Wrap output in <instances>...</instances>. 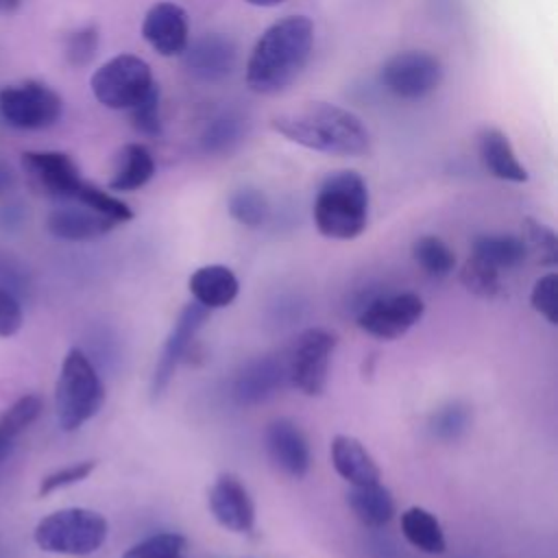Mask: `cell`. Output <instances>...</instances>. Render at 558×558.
<instances>
[{
  "instance_id": "obj_36",
  "label": "cell",
  "mask_w": 558,
  "mask_h": 558,
  "mask_svg": "<svg viewBox=\"0 0 558 558\" xmlns=\"http://www.w3.org/2000/svg\"><path fill=\"white\" fill-rule=\"evenodd\" d=\"M469 425V410L460 403H449L434 412L432 416V432L440 440H456Z\"/></svg>"
},
{
  "instance_id": "obj_38",
  "label": "cell",
  "mask_w": 558,
  "mask_h": 558,
  "mask_svg": "<svg viewBox=\"0 0 558 558\" xmlns=\"http://www.w3.org/2000/svg\"><path fill=\"white\" fill-rule=\"evenodd\" d=\"M24 320L22 305L13 292L0 286V338H11L20 331Z\"/></svg>"
},
{
  "instance_id": "obj_9",
  "label": "cell",
  "mask_w": 558,
  "mask_h": 558,
  "mask_svg": "<svg viewBox=\"0 0 558 558\" xmlns=\"http://www.w3.org/2000/svg\"><path fill=\"white\" fill-rule=\"evenodd\" d=\"M336 344V336L327 329L310 327L301 331L286 360L288 381L307 397L323 395Z\"/></svg>"
},
{
  "instance_id": "obj_14",
  "label": "cell",
  "mask_w": 558,
  "mask_h": 558,
  "mask_svg": "<svg viewBox=\"0 0 558 558\" xmlns=\"http://www.w3.org/2000/svg\"><path fill=\"white\" fill-rule=\"evenodd\" d=\"M207 506L214 519L231 532L246 534L255 527V504L246 486L231 473L216 477L207 493Z\"/></svg>"
},
{
  "instance_id": "obj_8",
  "label": "cell",
  "mask_w": 558,
  "mask_h": 558,
  "mask_svg": "<svg viewBox=\"0 0 558 558\" xmlns=\"http://www.w3.org/2000/svg\"><path fill=\"white\" fill-rule=\"evenodd\" d=\"M379 83L401 100H421L442 83V63L427 50H401L379 68Z\"/></svg>"
},
{
  "instance_id": "obj_31",
  "label": "cell",
  "mask_w": 558,
  "mask_h": 558,
  "mask_svg": "<svg viewBox=\"0 0 558 558\" xmlns=\"http://www.w3.org/2000/svg\"><path fill=\"white\" fill-rule=\"evenodd\" d=\"M187 541L177 532H157L131 545L122 558H185Z\"/></svg>"
},
{
  "instance_id": "obj_1",
  "label": "cell",
  "mask_w": 558,
  "mask_h": 558,
  "mask_svg": "<svg viewBox=\"0 0 558 558\" xmlns=\"http://www.w3.org/2000/svg\"><path fill=\"white\" fill-rule=\"evenodd\" d=\"M314 50V22L288 15L270 24L253 46L244 78L255 94L283 92L307 65Z\"/></svg>"
},
{
  "instance_id": "obj_35",
  "label": "cell",
  "mask_w": 558,
  "mask_h": 558,
  "mask_svg": "<svg viewBox=\"0 0 558 558\" xmlns=\"http://www.w3.org/2000/svg\"><path fill=\"white\" fill-rule=\"evenodd\" d=\"M530 303L549 325H558V272H547L534 283Z\"/></svg>"
},
{
  "instance_id": "obj_42",
  "label": "cell",
  "mask_w": 558,
  "mask_h": 558,
  "mask_svg": "<svg viewBox=\"0 0 558 558\" xmlns=\"http://www.w3.org/2000/svg\"><path fill=\"white\" fill-rule=\"evenodd\" d=\"M244 2H248L253 7H277V4H281L286 0H244Z\"/></svg>"
},
{
  "instance_id": "obj_30",
  "label": "cell",
  "mask_w": 558,
  "mask_h": 558,
  "mask_svg": "<svg viewBox=\"0 0 558 558\" xmlns=\"http://www.w3.org/2000/svg\"><path fill=\"white\" fill-rule=\"evenodd\" d=\"M460 283L480 299H495L504 290L501 272L473 255L460 268Z\"/></svg>"
},
{
  "instance_id": "obj_13",
  "label": "cell",
  "mask_w": 558,
  "mask_h": 558,
  "mask_svg": "<svg viewBox=\"0 0 558 558\" xmlns=\"http://www.w3.org/2000/svg\"><path fill=\"white\" fill-rule=\"evenodd\" d=\"M185 70L203 83L229 78L238 65V44L225 33H205L187 41L181 52Z\"/></svg>"
},
{
  "instance_id": "obj_33",
  "label": "cell",
  "mask_w": 558,
  "mask_h": 558,
  "mask_svg": "<svg viewBox=\"0 0 558 558\" xmlns=\"http://www.w3.org/2000/svg\"><path fill=\"white\" fill-rule=\"evenodd\" d=\"M131 124L142 135H159L161 133V92L155 83L148 94L129 109Z\"/></svg>"
},
{
  "instance_id": "obj_4",
  "label": "cell",
  "mask_w": 558,
  "mask_h": 558,
  "mask_svg": "<svg viewBox=\"0 0 558 558\" xmlns=\"http://www.w3.org/2000/svg\"><path fill=\"white\" fill-rule=\"evenodd\" d=\"M105 403V386L92 360L72 347L63 362L54 386V412L63 432H74L98 414Z\"/></svg>"
},
{
  "instance_id": "obj_24",
  "label": "cell",
  "mask_w": 558,
  "mask_h": 558,
  "mask_svg": "<svg viewBox=\"0 0 558 558\" xmlns=\"http://www.w3.org/2000/svg\"><path fill=\"white\" fill-rule=\"evenodd\" d=\"M471 255L501 270L517 268L525 262L527 248L519 235L510 233H482L471 244Z\"/></svg>"
},
{
  "instance_id": "obj_22",
  "label": "cell",
  "mask_w": 558,
  "mask_h": 558,
  "mask_svg": "<svg viewBox=\"0 0 558 558\" xmlns=\"http://www.w3.org/2000/svg\"><path fill=\"white\" fill-rule=\"evenodd\" d=\"M155 177V157L144 144H124L116 157V168L109 179L113 192H135Z\"/></svg>"
},
{
  "instance_id": "obj_6",
  "label": "cell",
  "mask_w": 558,
  "mask_h": 558,
  "mask_svg": "<svg viewBox=\"0 0 558 558\" xmlns=\"http://www.w3.org/2000/svg\"><path fill=\"white\" fill-rule=\"evenodd\" d=\"M155 85L150 65L135 54H118L105 61L89 78L94 98L116 111H129Z\"/></svg>"
},
{
  "instance_id": "obj_29",
  "label": "cell",
  "mask_w": 558,
  "mask_h": 558,
  "mask_svg": "<svg viewBox=\"0 0 558 558\" xmlns=\"http://www.w3.org/2000/svg\"><path fill=\"white\" fill-rule=\"evenodd\" d=\"M523 244L527 248V255H534V259L541 266H558V235L551 227L545 222H538L536 218H525L523 225Z\"/></svg>"
},
{
  "instance_id": "obj_39",
  "label": "cell",
  "mask_w": 558,
  "mask_h": 558,
  "mask_svg": "<svg viewBox=\"0 0 558 558\" xmlns=\"http://www.w3.org/2000/svg\"><path fill=\"white\" fill-rule=\"evenodd\" d=\"M15 438H17V434L0 418V460H4L11 453Z\"/></svg>"
},
{
  "instance_id": "obj_23",
  "label": "cell",
  "mask_w": 558,
  "mask_h": 558,
  "mask_svg": "<svg viewBox=\"0 0 558 558\" xmlns=\"http://www.w3.org/2000/svg\"><path fill=\"white\" fill-rule=\"evenodd\" d=\"M347 504L355 519L366 527L388 525L397 510L392 493L381 482L351 486V490L347 493Z\"/></svg>"
},
{
  "instance_id": "obj_11",
  "label": "cell",
  "mask_w": 558,
  "mask_h": 558,
  "mask_svg": "<svg viewBox=\"0 0 558 558\" xmlns=\"http://www.w3.org/2000/svg\"><path fill=\"white\" fill-rule=\"evenodd\" d=\"M425 312V303L414 292L379 296L357 316V327L373 338L395 340L408 333Z\"/></svg>"
},
{
  "instance_id": "obj_7",
  "label": "cell",
  "mask_w": 558,
  "mask_h": 558,
  "mask_svg": "<svg viewBox=\"0 0 558 558\" xmlns=\"http://www.w3.org/2000/svg\"><path fill=\"white\" fill-rule=\"evenodd\" d=\"M63 113L61 96L46 83L28 78L0 89V116L20 131H41L59 122Z\"/></svg>"
},
{
  "instance_id": "obj_26",
  "label": "cell",
  "mask_w": 558,
  "mask_h": 558,
  "mask_svg": "<svg viewBox=\"0 0 558 558\" xmlns=\"http://www.w3.org/2000/svg\"><path fill=\"white\" fill-rule=\"evenodd\" d=\"M244 135H246L244 118L235 111H222L205 124L198 137V146L205 155H225V153H231L244 140Z\"/></svg>"
},
{
  "instance_id": "obj_32",
  "label": "cell",
  "mask_w": 558,
  "mask_h": 558,
  "mask_svg": "<svg viewBox=\"0 0 558 558\" xmlns=\"http://www.w3.org/2000/svg\"><path fill=\"white\" fill-rule=\"evenodd\" d=\"M72 201L87 205L89 209L107 216L116 225L129 222L133 218V209L124 201H120L118 196L105 192L102 187H98V185H94L89 181H83V185L78 187V192H76V196Z\"/></svg>"
},
{
  "instance_id": "obj_25",
  "label": "cell",
  "mask_w": 558,
  "mask_h": 558,
  "mask_svg": "<svg viewBox=\"0 0 558 558\" xmlns=\"http://www.w3.org/2000/svg\"><path fill=\"white\" fill-rule=\"evenodd\" d=\"M401 534L403 538L418 551L423 554H442L447 549V541H445V532L438 523V519L421 508V506H412L408 510L401 512Z\"/></svg>"
},
{
  "instance_id": "obj_28",
  "label": "cell",
  "mask_w": 558,
  "mask_h": 558,
  "mask_svg": "<svg viewBox=\"0 0 558 558\" xmlns=\"http://www.w3.org/2000/svg\"><path fill=\"white\" fill-rule=\"evenodd\" d=\"M412 257L429 277H438V279L447 277L456 266L453 251L438 235L416 238L412 242Z\"/></svg>"
},
{
  "instance_id": "obj_37",
  "label": "cell",
  "mask_w": 558,
  "mask_h": 558,
  "mask_svg": "<svg viewBox=\"0 0 558 558\" xmlns=\"http://www.w3.org/2000/svg\"><path fill=\"white\" fill-rule=\"evenodd\" d=\"M94 469H96V460H81V462L68 464L63 469H57V471L48 473L39 482V497H46L54 490H61L65 486H72V484H78V482L87 480Z\"/></svg>"
},
{
  "instance_id": "obj_20",
  "label": "cell",
  "mask_w": 558,
  "mask_h": 558,
  "mask_svg": "<svg viewBox=\"0 0 558 558\" xmlns=\"http://www.w3.org/2000/svg\"><path fill=\"white\" fill-rule=\"evenodd\" d=\"M477 150L484 168L501 181L523 183L527 181V170L519 161L508 135L495 126H484L477 135Z\"/></svg>"
},
{
  "instance_id": "obj_17",
  "label": "cell",
  "mask_w": 558,
  "mask_h": 558,
  "mask_svg": "<svg viewBox=\"0 0 558 558\" xmlns=\"http://www.w3.org/2000/svg\"><path fill=\"white\" fill-rule=\"evenodd\" d=\"M116 227L118 225L113 220L76 201H65L63 205L54 207L46 220V229L54 238L68 240V242L96 240Z\"/></svg>"
},
{
  "instance_id": "obj_16",
  "label": "cell",
  "mask_w": 558,
  "mask_h": 558,
  "mask_svg": "<svg viewBox=\"0 0 558 558\" xmlns=\"http://www.w3.org/2000/svg\"><path fill=\"white\" fill-rule=\"evenodd\" d=\"M266 449L270 460L288 477L301 480L312 464L310 442L303 429L290 418H275L266 427Z\"/></svg>"
},
{
  "instance_id": "obj_41",
  "label": "cell",
  "mask_w": 558,
  "mask_h": 558,
  "mask_svg": "<svg viewBox=\"0 0 558 558\" xmlns=\"http://www.w3.org/2000/svg\"><path fill=\"white\" fill-rule=\"evenodd\" d=\"M20 4H22V0H0V15H9V13L17 11Z\"/></svg>"
},
{
  "instance_id": "obj_21",
  "label": "cell",
  "mask_w": 558,
  "mask_h": 558,
  "mask_svg": "<svg viewBox=\"0 0 558 558\" xmlns=\"http://www.w3.org/2000/svg\"><path fill=\"white\" fill-rule=\"evenodd\" d=\"M331 464L336 473L347 480L351 486L375 484L381 477V471L368 449L353 436L338 434L331 440Z\"/></svg>"
},
{
  "instance_id": "obj_27",
  "label": "cell",
  "mask_w": 558,
  "mask_h": 558,
  "mask_svg": "<svg viewBox=\"0 0 558 558\" xmlns=\"http://www.w3.org/2000/svg\"><path fill=\"white\" fill-rule=\"evenodd\" d=\"M227 211L235 222H240L248 229H257L266 222V218L270 214V203L262 190L244 185L229 194Z\"/></svg>"
},
{
  "instance_id": "obj_34",
  "label": "cell",
  "mask_w": 558,
  "mask_h": 558,
  "mask_svg": "<svg viewBox=\"0 0 558 558\" xmlns=\"http://www.w3.org/2000/svg\"><path fill=\"white\" fill-rule=\"evenodd\" d=\"M98 44H100L98 26L85 24V26L72 31V33L65 37V46H63V52H65L68 63L74 65V68L87 65V63L96 57Z\"/></svg>"
},
{
  "instance_id": "obj_19",
  "label": "cell",
  "mask_w": 558,
  "mask_h": 558,
  "mask_svg": "<svg viewBox=\"0 0 558 558\" xmlns=\"http://www.w3.org/2000/svg\"><path fill=\"white\" fill-rule=\"evenodd\" d=\"M187 288L192 299L203 305L205 310H220L235 301L240 292V281L229 266L222 264H207L196 268L190 279Z\"/></svg>"
},
{
  "instance_id": "obj_2",
  "label": "cell",
  "mask_w": 558,
  "mask_h": 558,
  "mask_svg": "<svg viewBox=\"0 0 558 558\" xmlns=\"http://www.w3.org/2000/svg\"><path fill=\"white\" fill-rule=\"evenodd\" d=\"M270 126L288 142L325 155L360 157L371 146L364 122L353 111L331 102H305L281 111L270 118Z\"/></svg>"
},
{
  "instance_id": "obj_18",
  "label": "cell",
  "mask_w": 558,
  "mask_h": 558,
  "mask_svg": "<svg viewBox=\"0 0 558 558\" xmlns=\"http://www.w3.org/2000/svg\"><path fill=\"white\" fill-rule=\"evenodd\" d=\"M286 377V362L277 357H257L235 377L233 397L240 405H255L272 397Z\"/></svg>"
},
{
  "instance_id": "obj_15",
  "label": "cell",
  "mask_w": 558,
  "mask_h": 558,
  "mask_svg": "<svg viewBox=\"0 0 558 558\" xmlns=\"http://www.w3.org/2000/svg\"><path fill=\"white\" fill-rule=\"evenodd\" d=\"M142 37L161 57H181L190 41V22L177 2L153 4L142 22Z\"/></svg>"
},
{
  "instance_id": "obj_40",
  "label": "cell",
  "mask_w": 558,
  "mask_h": 558,
  "mask_svg": "<svg viewBox=\"0 0 558 558\" xmlns=\"http://www.w3.org/2000/svg\"><path fill=\"white\" fill-rule=\"evenodd\" d=\"M13 183H15V174H13L11 166L0 161V196L7 194L13 187Z\"/></svg>"
},
{
  "instance_id": "obj_12",
  "label": "cell",
  "mask_w": 558,
  "mask_h": 558,
  "mask_svg": "<svg viewBox=\"0 0 558 558\" xmlns=\"http://www.w3.org/2000/svg\"><path fill=\"white\" fill-rule=\"evenodd\" d=\"M207 316H209V310H205L196 301L187 303L181 310V314L177 316V320L161 347L155 371H153V379H150V397L153 399L161 397V392L168 388L179 362L185 357V353L194 344V338L201 331V327L205 325Z\"/></svg>"
},
{
  "instance_id": "obj_5",
  "label": "cell",
  "mask_w": 558,
  "mask_h": 558,
  "mask_svg": "<svg viewBox=\"0 0 558 558\" xmlns=\"http://www.w3.org/2000/svg\"><path fill=\"white\" fill-rule=\"evenodd\" d=\"M107 519L89 508H61L46 514L33 532L41 551L61 556H89L107 541Z\"/></svg>"
},
{
  "instance_id": "obj_3",
  "label": "cell",
  "mask_w": 558,
  "mask_h": 558,
  "mask_svg": "<svg viewBox=\"0 0 558 558\" xmlns=\"http://www.w3.org/2000/svg\"><path fill=\"white\" fill-rule=\"evenodd\" d=\"M314 225L331 240H353L368 225V187L360 172L338 170L329 174L314 198Z\"/></svg>"
},
{
  "instance_id": "obj_10",
  "label": "cell",
  "mask_w": 558,
  "mask_h": 558,
  "mask_svg": "<svg viewBox=\"0 0 558 558\" xmlns=\"http://www.w3.org/2000/svg\"><path fill=\"white\" fill-rule=\"evenodd\" d=\"M22 168L31 187L54 201H72L85 181L74 159L61 150H26Z\"/></svg>"
}]
</instances>
